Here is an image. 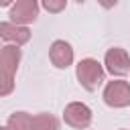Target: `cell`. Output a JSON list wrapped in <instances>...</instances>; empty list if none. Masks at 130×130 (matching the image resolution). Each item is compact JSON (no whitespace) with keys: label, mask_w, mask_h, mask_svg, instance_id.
I'll return each mask as SVG.
<instances>
[{"label":"cell","mask_w":130,"mask_h":130,"mask_svg":"<svg viewBox=\"0 0 130 130\" xmlns=\"http://www.w3.org/2000/svg\"><path fill=\"white\" fill-rule=\"evenodd\" d=\"M12 89H14V75L6 73V71L0 67V98L12 93Z\"/></svg>","instance_id":"8fae6325"},{"label":"cell","mask_w":130,"mask_h":130,"mask_svg":"<svg viewBox=\"0 0 130 130\" xmlns=\"http://www.w3.org/2000/svg\"><path fill=\"white\" fill-rule=\"evenodd\" d=\"M20 57H22V51L18 49V45H6L0 49V67L6 73L16 75L18 65H20Z\"/></svg>","instance_id":"ba28073f"},{"label":"cell","mask_w":130,"mask_h":130,"mask_svg":"<svg viewBox=\"0 0 130 130\" xmlns=\"http://www.w3.org/2000/svg\"><path fill=\"white\" fill-rule=\"evenodd\" d=\"M0 49H2V47H0Z\"/></svg>","instance_id":"ac0fdd59"},{"label":"cell","mask_w":130,"mask_h":130,"mask_svg":"<svg viewBox=\"0 0 130 130\" xmlns=\"http://www.w3.org/2000/svg\"><path fill=\"white\" fill-rule=\"evenodd\" d=\"M43 2V8L49 12V14H59L65 10L67 6V0H41Z\"/></svg>","instance_id":"7c38bea8"},{"label":"cell","mask_w":130,"mask_h":130,"mask_svg":"<svg viewBox=\"0 0 130 130\" xmlns=\"http://www.w3.org/2000/svg\"><path fill=\"white\" fill-rule=\"evenodd\" d=\"M10 22L26 26L39 18V0H16L10 8Z\"/></svg>","instance_id":"5b68a950"},{"label":"cell","mask_w":130,"mask_h":130,"mask_svg":"<svg viewBox=\"0 0 130 130\" xmlns=\"http://www.w3.org/2000/svg\"><path fill=\"white\" fill-rule=\"evenodd\" d=\"M6 126L8 130H32V116L28 112H12Z\"/></svg>","instance_id":"9c48e42d"},{"label":"cell","mask_w":130,"mask_h":130,"mask_svg":"<svg viewBox=\"0 0 130 130\" xmlns=\"http://www.w3.org/2000/svg\"><path fill=\"white\" fill-rule=\"evenodd\" d=\"M104 65H106V71L114 77H124L128 71H130V55L126 49L122 47H112L106 51V57H104Z\"/></svg>","instance_id":"277c9868"},{"label":"cell","mask_w":130,"mask_h":130,"mask_svg":"<svg viewBox=\"0 0 130 130\" xmlns=\"http://www.w3.org/2000/svg\"><path fill=\"white\" fill-rule=\"evenodd\" d=\"M0 130H8V126H0Z\"/></svg>","instance_id":"2e32d148"},{"label":"cell","mask_w":130,"mask_h":130,"mask_svg":"<svg viewBox=\"0 0 130 130\" xmlns=\"http://www.w3.org/2000/svg\"><path fill=\"white\" fill-rule=\"evenodd\" d=\"M0 39H4L8 45H26L30 41V30L28 26H20L14 22H0Z\"/></svg>","instance_id":"52a82bcc"},{"label":"cell","mask_w":130,"mask_h":130,"mask_svg":"<svg viewBox=\"0 0 130 130\" xmlns=\"http://www.w3.org/2000/svg\"><path fill=\"white\" fill-rule=\"evenodd\" d=\"M73 2H77V4H83V2H85V0H73Z\"/></svg>","instance_id":"9a60e30c"},{"label":"cell","mask_w":130,"mask_h":130,"mask_svg":"<svg viewBox=\"0 0 130 130\" xmlns=\"http://www.w3.org/2000/svg\"><path fill=\"white\" fill-rule=\"evenodd\" d=\"M32 130H59V120L53 114H37L32 116Z\"/></svg>","instance_id":"30bf717a"},{"label":"cell","mask_w":130,"mask_h":130,"mask_svg":"<svg viewBox=\"0 0 130 130\" xmlns=\"http://www.w3.org/2000/svg\"><path fill=\"white\" fill-rule=\"evenodd\" d=\"M63 120L67 126L75 128V130H87L91 120H93V114H91V108L83 102H71L65 106L63 110Z\"/></svg>","instance_id":"7a4b0ae2"},{"label":"cell","mask_w":130,"mask_h":130,"mask_svg":"<svg viewBox=\"0 0 130 130\" xmlns=\"http://www.w3.org/2000/svg\"><path fill=\"white\" fill-rule=\"evenodd\" d=\"M73 57H75L73 47H71L67 41H63V39L53 41V45H51V49H49V59H51V63H53L57 69H67V67L73 63Z\"/></svg>","instance_id":"8992f818"},{"label":"cell","mask_w":130,"mask_h":130,"mask_svg":"<svg viewBox=\"0 0 130 130\" xmlns=\"http://www.w3.org/2000/svg\"><path fill=\"white\" fill-rule=\"evenodd\" d=\"M75 77L79 81V85L87 91H95L104 81H106V71L102 67V63L98 59H81L75 65Z\"/></svg>","instance_id":"6da1fadb"},{"label":"cell","mask_w":130,"mask_h":130,"mask_svg":"<svg viewBox=\"0 0 130 130\" xmlns=\"http://www.w3.org/2000/svg\"><path fill=\"white\" fill-rule=\"evenodd\" d=\"M16 0H0V8L2 6H10V4H14Z\"/></svg>","instance_id":"5bb4252c"},{"label":"cell","mask_w":130,"mask_h":130,"mask_svg":"<svg viewBox=\"0 0 130 130\" xmlns=\"http://www.w3.org/2000/svg\"><path fill=\"white\" fill-rule=\"evenodd\" d=\"M120 0H98V4L102 6V8H106V10H110V8H114L116 4H118Z\"/></svg>","instance_id":"4fadbf2b"},{"label":"cell","mask_w":130,"mask_h":130,"mask_svg":"<svg viewBox=\"0 0 130 130\" xmlns=\"http://www.w3.org/2000/svg\"><path fill=\"white\" fill-rule=\"evenodd\" d=\"M122 130H124V128H122Z\"/></svg>","instance_id":"e0dca14e"},{"label":"cell","mask_w":130,"mask_h":130,"mask_svg":"<svg viewBox=\"0 0 130 130\" xmlns=\"http://www.w3.org/2000/svg\"><path fill=\"white\" fill-rule=\"evenodd\" d=\"M104 102L110 108H128L130 106V83L124 79L108 81L104 87Z\"/></svg>","instance_id":"3957f363"}]
</instances>
